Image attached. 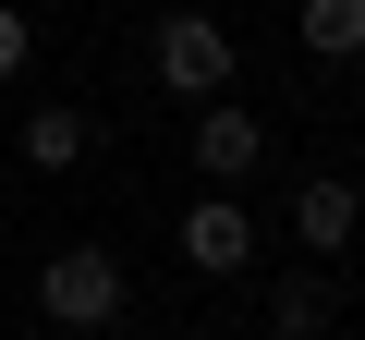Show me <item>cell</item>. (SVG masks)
I'll use <instances>...</instances> for the list:
<instances>
[{
	"instance_id": "6da1fadb",
	"label": "cell",
	"mask_w": 365,
	"mask_h": 340,
	"mask_svg": "<svg viewBox=\"0 0 365 340\" xmlns=\"http://www.w3.org/2000/svg\"><path fill=\"white\" fill-rule=\"evenodd\" d=\"M122 304H134V280H122L110 243L37 255V328H49V340H98V328H122Z\"/></svg>"
},
{
	"instance_id": "52a82bcc",
	"label": "cell",
	"mask_w": 365,
	"mask_h": 340,
	"mask_svg": "<svg viewBox=\"0 0 365 340\" xmlns=\"http://www.w3.org/2000/svg\"><path fill=\"white\" fill-rule=\"evenodd\" d=\"M329 316H341L329 267H280L268 280V340H329Z\"/></svg>"
},
{
	"instance_id": "8992f818",
	"label": "cell",
	"mask_w": 365,
	"mask_h": 340,
	"mask_svg": "<svg viewBox=\"0 0 365 340\" xmlns=\"http://www.w3.org/2000/svg\"><path fill=\"white\" fill-rule=\"evenodd\" d=\"M13 146H25V170H49V183H61V170H86V158H98V122H86L73 97H49V110H25V134H13Z\"/></svg>"
},
{
	"instance_id": "3957f363",
	"label": "cell",
	"mask_w": 365,
	"mask_h": 340,
	"mask_svg": "<svg viewBox=\"0 0 365 340\" xmlns=\"http://www.w3.org/2000/svg\"><path fill=\"white\" fill-rule=\"evenodd\" d=\"M170 243H182V267H195V280H244V267L268 255V231H256V219H244L232 195H207V207H182V231H170Z\"/></svg>"
},
{
	"instance_id": "30bf717a",
	"label": "cell",
	"mask_w": 365,
	"mask_h": 340,
	"mask_svg": "<svg viewBox=\"0 0 365 340\" xmlns=\"http://www.w3.org/2000/svg\"><path fill=\"white\" fill-rule=\"evenodd\" d=\"M13 340H49V328H13Z\"/></svg>"
},
{
	"instance_id": "ba28073f",
	"label": "cell",
	"mask_w": 365,
	"mask_h": 340,
	"mask_svg": "<svg viewBox=\"0 0 365 340\" xmlns=\"http://www.w3.org/2000/svg\"><path fill=\"white\" fill-rule=\"evenodd\" d=\"M292 25L317 61H365V0H292Z\"/></svg>"
},
{
	"instance_id": "9c48e42d",
	"label": "cell",
	"mask_w": 365,
	"mask_h": 340,
	"mask_svg": "<svg viewBox=\"0 0 365 340\" xmlns=\"http://www.w3.org/2000/svg\"><path fill=\"white\" fill-rule=\"evenodd\" d=\"M25 61H37V25H25V13H13V0H0V85H13V73H25Z\"/></svg>"
},
{
	"instance_id": "277c9868",
	"label": "cell",
	"mask_w": 365,
	"mask_h": 340,
	"mask_svg": "<svg viewBox=\"0 0 365 340\" xmlns=\"http://www.w3.org/2000/svg\"><path fill=\"white\" fill-rule=\"evenodd\" d=\"M182 158H195V170H207V183L232 195V183H244V170L268 158V122H256L244 97H195V146H182Z\"/></svg>"
},
{
	"instance_id": "7a4b0ae2",
	"label": "cell",
	"mask_w": 365,
	"mask_h": 340,
	"mask_svg": "<svg viewBox=\"0 0 365 340\" xmlns=\"http://www.w3.org/2000/svg\"><path fill=\"white\" fill-rule=\"evenodd\" d=\"M146 73H158L170 97H232V25H220V13H158Z\"/></svg>"
},
{
	"instance_id": "5b68a950",
	"label": "cell",
	"mask_w": 365,
	"mask_h": 340,
	"mask_svg": "<svg viewBox=\"0 0 365 340\" xmlns=\"http://www.w3.org/2000/svg\"><path fill=\"white\" fill-rule=\"evenodd\" d=\"M353 231H365V195L341 183V170H317V183L292 195V243H304V255H341Z\"/></svg>"
}]
</instances>
